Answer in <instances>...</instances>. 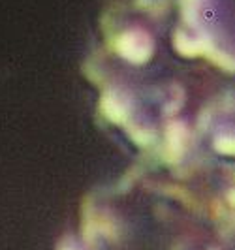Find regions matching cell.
<instances>
[{"label": "cell", "instance_id": "1", "mask_svg": "<svg viewBox=\"0 0 235 250\" xmlns=\"http://www.w3.org/2000/svg\"><path fill=\"white\" fill-rule=\"evenodd\" d=\"M214 149L220 154H228V156H235V138L224 136L214 141Z\"/></svg>", "mask_w": 235, "mask_h": 250}]
</instances>
